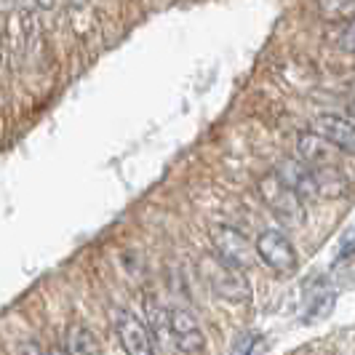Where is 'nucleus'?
<instances>
[{
  "label": "nucleus",
  "mask_w": 355,
  "mask_h": 355,
  "mask_svg": "<svg viewBox=\"0 0 355 355\" xmlns=\"http://www.w3.org/2000/svg\"><path fill=\"white\" fill-rule=\"evenodd\" d=\"M257 254L270 270H275L278 275H291L297 270V251L291 246V241L281 230H265L257 238Z\"/></svg>",
  "instance_id": "3"
},
{
  "label": "nucleus",
  "mask_w": 355,
  "mask_h": 355,
  "mask_svg": "<svg viewBox=\"0 0 355 355\" xmlns=\"http://www.w3.org/2000/svg\"><path fill=\"white\" fill-rule=\"evenodd\" d=\"M14 355H46V353L40 350V345H37V342L30 339V342H21L17 350H14Z\"/></svg>",
  "instance_id": "15"
},
{
  "label": "nucleus",
  "mask_w": 355,
  "mask_h": 355,
  "mask_svg": "<svg viewBox=\"0 0 355 355\" xmlns=\"http://www.w3.org/2000/svg\"><path fill=\"white\" fill-rule=\"evenodd\" d=\"M46 355H70V353H67L64 347H53V350H49Z\"/></svg>",
  "instance_id": "18"
},
{
  "label": "nucleus",
  "mask_w": 355,
  "mask_h": 355,
  "mask_svg": "<svg viewBox=\"0 0 355 355\" xmlns=\"http://www.w3.org/2000/svg\"><path fill=\"white\" fill-rule=\"evenodd\" d=\"M339 49H342V51H355V19L347 21L345 33L339 35Z\"/></svg>",
  "instance_id": "13"
},
{
  "label": "nucleus",
  "mask_w": 355,
  "mask_h": 355,
  "mask_svg": "<svg viewBox=\"0 0 355 355\" xmlns=\"http://www.w3.org/2000/svg\"><path fill=\"white\" fill-rule=\"evenodd\" d=\"M200 275L206 278V284L216 297L227 300V302H249L251 300V286L243 270L227 265L225 259H219L216 254H209L200 259Z\"/></svg>",
  "instance_id": "1"
},
{
  "label": "nucleus",
  "mask_w": 355,
  "mask_h": 355,
  "mask_svg": "<svg viewBox=\"0 0 355 355\" xmlns=\"http://www.w3.org/2000/svg\"><path fill=\"white\" fill-rule=\"evenodd\" d=\"M259 193H262V200L267 203V209L275 214L284 225L288 227H300L304 222V203L302 198L297 196L291 187H286L284 182L278 179V174H267L262 182H259Z\"/></svg>",
  "instance_id": "2"
},
{
  "label": "nucleus",
  "mask_w": 355,
  "mask_h": 355,
  "mask_svg": "<svg viewBox=\"0 0 355 355\" xmlns=\"http://www.w3.org/2000/svg\"><path fill=\"white\" fill-rule=\"evenodd\" d=\"M0 56H3V46H0Z\"/></svg>",
  "instance_id": "19"
},
{
  "label": "nucleus",
  "mask_w": 355,
  "mask_h": 355,
  "mask_svg": "<svg viewBox=\"0 0 355 355\" xmlns=\"http://www.w3.org/2000/svg\"><path fill=\"white\" fill-rule=\"evenodd\" d=\"M315 14L323 21H353L355 19V0H315Z\"/></svg>",
  "instance_id": "12"
},
{
  "label": "nucleus",
  "mask_w": 355,
  "mask_h": 355,
  "mask_svg": "<svg viewBox=\"0 0 355 355\" xmlns=\"http://www.w3.org/2000/svg\"><path fill=\"white\" fill-rule=\"evenodd\" d=\"M37 6H40V8H53V3H56V0H35Z\"/></svg>",
  "instance_id": "17"
},
{
  "label": "nucleus",
  "mask_w": 355,
  "mask_h": 355,
  "mask_svg": "<svg viewBox=\"0 0 355 355\" xmlns=\"http://www.w3.org/2000/svg\"><path fill=\"white\" fill-rule=\"evenodd\" d=\"M168 331H171L174 345H177L184 355L203 353L206 337H203V329H200V323H198V318L190 310L174 307V310L168 313Z\"/></svg>",
  "instance_id": "6"
},
{
  "label": "nucleus",
  "mask_w": 355,
  "mask_h": 355,
  "mask_svg": "<svg viewBox=\"0 0 355 355\" xmlns=\"http://www.w3.org/2000/svg\"><path fill=\"white\" fill-rule=\"evenodd\" d=\"M211 241L214 249H216V257L225 259L227 265L238 267V270H249L251 259H254V251H251L246 235L235 227H227V225H219L211 230Z\"/></svg>",
  "instance_id": "4"
},
{
  "label": "nucleus",
  "mask_w": 355,
  "mask_h": 355,
  "mask_svg": "<svg viewBox=\"0 0 355 355\" xmlns=\"http://www.w3.org/2000/svg\"><path fill=\"white\" fill-rule=\"evenodd\" d=\"M297 153L302 163H307L310 168H320V166H334L331 163V144L326 139H320L315 131H302L297 139Z\"/></svg>",
  "instance_id": "10"
},
{
  "label": "nucleus",
  "mask_w": 355,
  "mask_h": 355,
  "mask_svg": "<svg viewBox=\"0 0 355 355\" xmlns=\"http://www.w3.org/2000/svg\"><path fill=\"white\" fill-rule=\"evenodd\" d=\"M275 174L278 179L284 182L286 187H291L297 196L302 198H315V184H313V168L302 163V160H291L286 158L278 163V168H275Z\"/></svg>",
  "instance_id": "8"
},
{
  "label": "nucleus",
  "mask_w": 355,
  "mask_h": 355,
  "mask_svg": "<svg viewBox=\"0 0 355 355\" xmlns=\"http://www.w3.org/2000/svg\"><path fill=\"white\" fill-rule=\"evenodd\" d=\"M115 329H118V339L123 345L125 355H158L153 331L134 313L121 310L118 318H115Z\"/></svg>",
  "instance_id": "5"
},
{
  "label": "nucleus",
  "mask_w": 355,
  "mask_h": 355,
  "mask_svg": "<svg viewBox=\"0 0 355 355\" xmlns=\"http://www.w3.org/2000/svg\"><path fill=\"white\" fill-rule=\"evenodd\" d=\"M70 355H102V347H99V339L91 334L86 326L75 323L67 329V347H64Z\"/></svg>",
  "instance_id": "11"
},
{
  "label": "nucleus",
  "mask_w": 355,
  "mask_h": 355,
  "mask_svg": "<svg viewBox=\"0 0 355 355\" xmlns=\"http://www.w3.org/2000/svg\"><path fill=\"white\" fill-rule=\"evenodd\" d=\"M254 342H257V334H246L243 339H238V345L232 347V355H249Z\"/></svg>",
  "instance_id": "14"
},
{
  "label": "nucleus",
  "mask_w": 355,
  "mask_h": 355,
  "mask_svg": "<svg viewBox=\"0 0 355 355\" xmlns=\"http://www.w3.org/2000/svg\"><path fill=\"white\" fill-rule=\"evenodd\" d=\"M310 131H315L320 139L337 147L342 153H355V125L337 115H320L310 123Z\"/></svg>",
  "instance_id": "7"
},
{
  "label": "nucleus",
  "mask_w": 355,
  "mask_h": 355,
  "mask_svg": "<svg viewBox=\"0 0 355 355\" xmlns=\"http://www.w3.org/2000/svg\"><path fill=\"white\" fill-rule=\"evenodd\" d=\"M355 254V232L342 243V251H339V259H347V257H353Z\"/></svg>",
  "instance_id": "16"
},
{
  "label": "nucleus",
  "mask_w": 355,
  "mask_h": 355,
  "mask_svg": "<svg viewBox=\"0 0 355 355\" xmlns=\"http://www.w3.org/2000/svg\"><path fill=\"white\" fill-rule=\"evenodd\" d=\"M313 184H315V198H323V200H337L350 193V179L337 166L313 168Z\"/></svg>",
  "instance_id": "9"
}]
</instances>
